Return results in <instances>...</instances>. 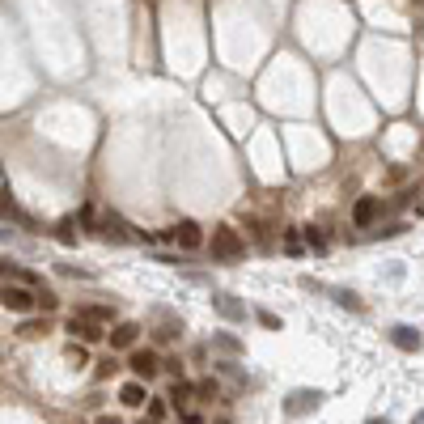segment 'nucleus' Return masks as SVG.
<instances>
[{"instance_id": "16", "label": "nucleus", "mask_w": 424, "mask_h": 424, "mask_svg": "<svg viewBox=\"0 0 424 424\" xmlns=\"http://www.w3.org/2000/svg\"><path fill=\"white\" fill-rule=\"evenodd\" d=\"M153 335H157L161 344H170V339H179V335H183V322H166V327H157Z\"/></svg>"}, {"instance_id": "22", "label": "nucleus", "mask_w": 424, "mask_h": 424, "mask_svg": "<svg viewBox=\"0 0 424 424\" xmlns=\"http://www.w3.org/2000/svg\"><path fill=\"white\" fill-rule=\"evenodd\" d=\"M119 365H115V357H107V361H98V378H111Z\"/></svg>"}, {"instance_id": "21", "label": "nucleus", "mask_w": 424, "mask_h": 424, "mask_svg": "<svg viewBox=\"0 0 424 424\" xmlns=\"http://www.w3.org/2000/svg\"><path fill=\"white\" fill-rule=\"evenodd\" d=\"M179 420H183V424H204V416L191 412V408H179Z\"/></svg>"}, {"instance_id": "29", "label": "nucleus", "mask_w": 424, "mask_h": 424, "mask_svg": "<svg viewBox=\"0 0 424 424\" xmlns=\"http://www.w3.org/2000/svg\"><path fill=\"white\" fill-rule=\"evenodd\" d=\"M0 276H17V267H13V263H5V259H0Z\"/></svg>"}, {"instance_id": "3", "label": "nucleus", "mask_w": 424, "mask_h": 424, "mask_svg": "<svg viewBox=\"0 0 424 424\" xmlns=\"http://www.w3.org/2000/svg\"><path fill=\"white\" fill-rule=\"evenodd\" d=\"M128 369L136 373L140 382H148V378H157V373H161V357L153 353V348H132V357H128Z\"/></svg>"}, {"instance_id": "5", "label": "nucleus", "mask_w": 424, "mask_h": 424, "mask_svg": "<svg viewBox=\"0 0 424 424\" xmlns=\"http://www.w3.org/2000/svg\"><path fill=\"white\" fill-rule=\"evenodd\" d=\"M68 335H72V339H81V344H98V339H102V322L72 314V318H68Z\"/></svg>"}, {"instance_id": "23", "label": "nucleus", "mask_w": 424, "mask_h": 424, "mask_svg": "<svg viewBox=\"0 0 424 424\" xmlns=\"http://www.w3.org/2000/svg\"><path fill=\"white\" fill-rule=\"evenodd\" d=\"M148 416H153V420H166V403H161V399H148Z\"/></svg>"}, {"instance_id": "33", "label": "nucleus", "mask_w": 424, "mask_h": 424, "mask_svg": "<svg viewBox=\"0 0 424 424\" xmlns=\"http://www.w3.org/2000/svg\"><path fill=\"white\" fill-rule=\"evenodd\" d=\"M140 424H161V420H153V416H148V420H140Z\"/></svg>"}, {"instance_id": "12", "label": "nucleus", "mask_w": 424, "mask_h": 424, "mask_svg": "<svg viewBox=\"0 0 424 424\" xmlns=\"http://www.w3.org/2000/svg\"><path fill=\"white\" fill-rule=\"evenodd\" d=\"M144 382L140 378H132V382H123V390H119V403H128V408H144Z\"/></svg>"}, {"instance_id": "24", "label": "nucleus", "mask_w": 424, "mask_h": 424, "mask_svg": "<svg viewBox=\"0 0 424 424\" xmlns=\"http://www.w3.org/2000/svg\"><path fill=\"white\" fill-rule=\"evenodd\" d=\"M216 348H225V353H238V348H242V344H238L234 335H216Z\"/></svg>"}, {"instance_id": "4", "label": "nucleus", "mask_w": 424, "mask_h": 424, "mask_svg": "<svg viewBox=\"0 0 424 424\" xmlns=\"http://www.w3.org/2000/svg\"><path fill=\"white\" fill-rule=\"evenodd\" d=\"M378 216H382V199H378V195H361L357 204H353V225H357V230H369Z\"/></svg>"}, {"instance_id": "18", "label": "nucleus", "mask_w": 424, "mask_h": 424, "mask_svg": "<svg viewBox=\"0 0 424 424\" xmlns=\"http://www.w3.org/2000/svg\"><path fill=\"white\" fill-rule=\"evenodd\" d=\"M34 297H38V306H43V314H52V310L60 306V297H56V293H47V289H43V293H34Z\"/></svg>"}, {"instance_id": "30", "label": "nucleus", "mask_w": 424, "mask_h": 424, "mask_svg": "<svg viewBox=\"0 0 424 424\" xmlns=\"http://www.w3.org/2000/svg\"><path fill=\"white\" fill-rule=\"evenodd\" d=\"M98 424H123L119 416H98Z\"/></svg>"}, {"instance_id": "26", "label": "nucleus", "mask_w": 424, "mask_h": 424, "mask_svg": "<svg viewBox=\"0 0 424 424\" xmlns=\"http://www.w3.org/2000/svg\"><path fill=\"white\" fill-rule=\"evenodd\" d=\"M259 322H263V327H271V331H276V327H280V318H276V314H271V310H259Z\"/></svg>"}, {"instance_id": "17", "label": "nucleus", "mask_w": 424, "mask_h": 424, "mask_svg": "<svg viewBox=\"0 0 424 424\" xmlns=\"http://www.w3.org/2000/svg\"><path fill=\"white\" fill-rule=\"evenodd\" d=\"M195 394H199V399H216V394H221V386H216V378H204V382H199V386H195Z\"/></svg>"}, {"instance_id": "20", "label": "nucleus", "mask_w": 424, "mask_h": 424, "mask_svg": "<svg viewBox=\"0 0 424 424\" xmlns=\"http://www.w3.org/2000/svg\"><path fill=\"white\" fill-rule=\"evenodd\" d=\"M302 246H306V242H302V234H297V230H289V234H284V251H289V255H297Z\"/></svg>"}, {"instance_id": "10", "label": "nucleus", "mask_w": 424, "mask_h": 424, "mask_svg": "<svg viewBox=\"0 0 424 424\" xmlns=\"http://www.w3.org/2000/svg\"><path fill=\"white\" fill-rule=\"evenodd\" d=\"M212 306H216L221 314H225L230 322H242V318H246V306L238 302V297H230V293H221V297H212Z\"/></svg>"}, {"instance_id": "31", "label": "nucleus", "mask_w": 424, "mask_h": 424, "mask_svg": "<svg viewBox=\"0 0 424 424\" xmlns=\"http://www.w3.org/2000/svg\"><path fill=\"white\" fill-rule=\"evenodd\" d=\"M412 424H424V412H416V416H412Z\"/></svg>"}, {"instance_id": "13", "label": "nucleus", "mask_w": 424, "mask_h": 424, "mask_svg": "<svg viewBox=\"0 0 424 424\" xmlns=\"http://www.w3.org/2000/svg\"><path fill=\"white\" fill-rule=\"evenodd\" d=\"M195 394V386L191 382H183V378H174V386H170V394L166 399H174V408H187V399Z\"/></svg>"}, {"instance_id": "15", "label": "nucleus", "mask_w": 424, "mask_h": 424, "mask_svg": "<svg viewBox=\"0 0 424 424\" xmlns=\"http://www.w3.org/2000/svg\"><path fill=\"white\" fill-rule=\"evenodd\" d=\"M302 242L310 246V251H327V238H322L314 225H306V234H302Z\"/></svg>"}, {"instance_id": "27", "label": "nucleus", "mask_w": 424, "mask_h": 424, "mask_svg": "<svg viewBox=\"0 0 424 424\" xmlns=\"http://www.w3.org/2000/svg\"><path fill=\"white\" fill-rule=\"evenodd\" d=\"M161 369H166V373H174V378H183V361H174V357H170V361H161Z\"/></svg>"}, {"instance_id": "8", "label": "nucleus", "mask_w": 424, "mask_h": 424, "mask_svg": "<svg viewBox=\"0 0 424 424\" xmlns=\"http://www.w3.org/2000/svg\"><path fill=\"white\" fill-rule=\"evenodd\" d=\"M136 339H140L136 322H119V327L111 331V353H115V348H136Z\"/></svg>"}, {"instance_id": "14", "label": "nucleus", "mask_w": 424, "mask_h": 424, "mask_svg": "<svg viewBox=\"0 0 424 424\" xmlns=\"http://www.w3.org/2000/svg\"><path fill=\"white\" fill-rule=\"evenodd\" d=\"M77 314H81V318H93V322H111V318H115L111 306H77Z\"/></svg>"}, {"instance_id": "6", "label": "nucleus", "mask_w": 424, "mask_h": 424, "mask_svg": "<svg viewBox=\"0 0 424 424\" xmlns=\"http://www.w3.org/2000/svg\"><path fill=\"white\" fill-rule=\"evenodd\" d=\"M322 403V390H293L289 399H284V412L289 416H306V412H314Z\"/></svg>"}, {"instance_id": "2", "label": "nucleus", "mask_w": 424, "mask_h": 424, "mask_svg": "<svg viewBox=\"0 0 424 424\" xmlns=\"http://www.w3.org/2000/svg\"><path fill=\"white\" fill-rule=\"evenodd\" d=\"M0 306L13 310V314H30V310L38 306V297H34L26 284H5V289H0Z\"/></svg>"}, {"instance_id": "7", "label": "nucleus", "mask_w": 424, "mask_h": 424, "mask_svg": "<svg viewBox=\"0 0 424 424\" xmlns=\"http://www.w3.org/2000/svg\"><path fill=\"white\" fill-rule=\"evenodd\" d=\"M170 238L183 246V251H199V246H204V234H199V225L195 221H179V225L170 230Z\"/></svg>"}, {"instance_id": "28", "label": "nucleus", "mask_w": 424, "mask_h": 424, "mask_svg": "<svg viewBox=\"0 0 424 424\" xmlns=\"http://www.w3.org/2000/svg\"><path fill=\"white\" fill-rule=\"evenodd\" d=\"M0 216H17V208H13V199H5V195H0Z\"/></svg>"}, {"instance_id": "1", "label": "nucleus", "mask_w": 424, "mask_h": 424, "mask_svg": "<svg viewBox=\"0 0 424 424\" xmlns=\"http://www.w3.org/2000/svg\"><path fill=\"white\" fill-rule=\"evenodd\" d=\"M242 255H246V238H242L234 225H216V230H212V259L234 263V259H242Z\"/></svg>"}, {"instance_id": "25", "label": "nucleus", "mask_w": 424, "mask_h": 424, "mask_svg": "<svg viewBox=\"0 0 424 424\" xmlns=\"http://www.w3.org/2000/svg\"><path fill=\"white\" fill-rule=\"evenodd\" d=\"M335 302H339V306H353V310H361V302H357V293H335Z\"/></svg>"}, {"instance_id": "19", "label": "nucleus", "mask_w": 424, "mask_h": 424, "mask_svg": "<svg viewBox=\"0 0 424 424\" xmlns=\"http://www.w3.org/2000/svg\"><path fill=\"white\" fill-rule=\"evenodd\" d=\"M68 361L77 365V369H85V365H89V357H85V348H81V344H72V348H68Z\"/></svg>"}, {"instance_id": "11", "label": "nucleus", "mask_w": 424, "mask_h": 424, "mask_svg": "<svg viewBox=\"0 0 424 424\" xmlns=\"http://www.w3.org/2000/svg\"><path fill=\"white\" fill-rule=\"evenodd\" d=\"M102 238H115V242H132L136 234H128V225H123V216L107 212V216H102Z\"/></svg>"}, {"instance_id": "9", "label": "nucleus", "mask_w": 424, "mask_h": 424, "mask_svg": "<svg viewBox=\"0 0 424 424\" xmlns=\"http://www.w3.org/2000/svg\"><path fill=\"white\" fill-rule=\"evenodd\" d=\"M390 344L399 348V353H416V348H420V331L416 327H390Z\"/></svg>"}, {"instance_id": "32", "label": "nucleus", "mask_w": 424, "mask_h": 424, "mask_svg": "<svg viewBox=\"0 0 424 424\" xmlns=\"http://www.w3.org/2000/svg\"><path fill=\"white\" fill-rule=\"evenodd\" d=\"M365 424H386V416H382V420H378V416H373V420H365Z\"/></svg>"}]
</instances>
